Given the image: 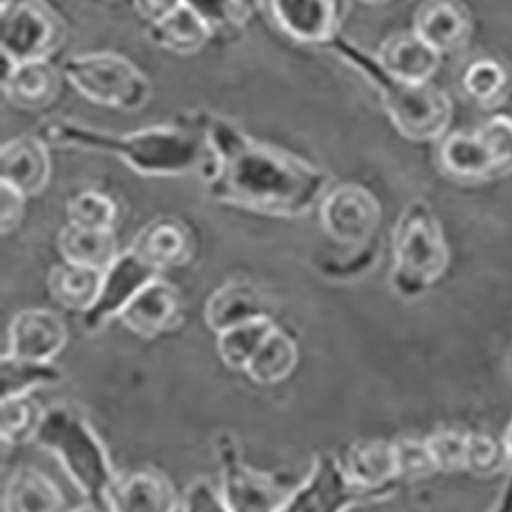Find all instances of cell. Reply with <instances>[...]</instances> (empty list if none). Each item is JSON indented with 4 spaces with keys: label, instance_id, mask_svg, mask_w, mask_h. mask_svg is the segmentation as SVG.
I'll use <instances>...</instances> for the list:
<instances>
[{
    "label": "cell",
    "instance_id": "6da1fadb",
    "mask_svg": "<svg viewBox=\"0 0 512 512\" xmlns=\"http://www.w3.org/2000/svg\"><path fill=\"white\" fill-rule=\"evenodd\" d=\"M195 121L213 152L205 175L213 201L269 218L300 220L330 191V175L302 156L254 140L220 115H201Z\"/></svg>",
    "mask_w": 512,
    "mask_h": 512
},
{
    "label": "cell",
    "instance_id": "7a4b0ae2",
    "mask_svg": "<svg viewBox=\"0 0 512 512\" xmlns=\"http://www.w3.org/2000/svg\"><path fill=\"white\" fill-rule=\"evenodd\" d=\"M35 136L50 148H78L115 156L142 177L203 175L205 168L213 164L207 134L195 119L191 123L152 125L136 132L115 134L54 115L35 127Z\"/></svg>",
    "mask_w": 512,
    "mask_h": 512
},
{
    "label": "cell",
    "instance_id": "3957f363",
    "mask_svg": "<svg viewBox=\"0 0 512 512\" xmlns=\"http://www.w3.org/2000/svg\"><path fill=\"white\" fill-rule=\"evenodd\" d=\"M322 50L353 66L379 95L381 107L396 130L410 142H435L447 136L453 103L435 84L404 82L383 70L377 56H369L357 44L338 35Z\"/></svg>",
    "mask_w": 512,
    "mask_h": 512
},
{
    "label": "cell",
    "instance_id": "277c9868",
    "mask_svg": "<svg viewBox=\"0 0 512 512\" xmlns=\"http://www.w3.org/2000/svg\"><path fill=\"white\" fill-rule=\"evenodd\" d=\"M35 443L58 459L87 502L109 506L119 476L103 439L78 410L68 404L46 408Z\"/></svg>",
    "mask_w": 512,
    "mask_h": 512
},
{
    "label": "cell",
    "instance_id": "5b68a950",
    "mask_svg": "<svg viewBox=\"0 0 512 512\" xmlns=\"http://www.w3.org/2000/svg\"><path fill=\"white\" fill-rule=\"evenodd\" d=\"M451 250L433 207L414 199L402 211L394 230V267L390 287L404 302L429 291L449 269Z\"/></svg>",
    "mask_w": 512,
    "mask_h": 512
},
{
    "label": "cell",
    "instance_id": "8992f818",
    "mask_svg": "<svg viewBox=\"0 0 512 512\" xmlns=\"http://www.w3.org/2000/svg\"><path fill=\"white\" fill-rule=\"evenodd\" d=\"M60 68L74 91L101 107L132 113L144 109L152 97L148 76L115 52L78 54L64 60Z\"/></svg>",
    "mask_w": 512,
    "mask_h": 512
},
{
    "label": "cell",
    "instance_id": "52a82bcc",
    "mask_svg": "<svg viewBox=\"0 0 512 512\" xmlns=\"http://www.w3.org/2000/svg\"><path fill=\"white\" fill-rule=\"evenodd\" d=\"M64 17L48 0H5L0 9V54L13 60H50L66 41Z\"/></svg>",
    "mask_w": 512,
    "mask_h": 512
},
{
    "label": "cell",
    "instance_id": "ba28073f",
    "mask_svg": "<svg viewBox=\"0 0 512 512\" xmlns=\"http://www.w3.org/2000/svg\"><path fill=\"white\" fill-rule=\"evenodd\" d=\"M381 496L357 486L334 453L314 457L304 482L293 486L279 512H349Z\"/></svg>",
    "mask_w": 512,
    "mask_h": 512
},
{
    "label": "cell",
    "instance_id": "9c48e42d",
    "mask_svg": "<svg viewBox=\"0 0 512 512\" xmlns=\"http://www.w3.org/2000/svg\"><path fill=\"white\" fill-rule=\"evenodd\" d=\"M220 459V490L232 512H279L289 492L281 480L248 465L238 443L230 435L218 441Z\"/></svg>",
    "mask_w": 512,
    "mask_h": 512
},
{
    "label": "cell",
    "instance_id": "30bf717a",
    "mask_svg": "<svg viewBox=\"0 0 512 512\" xmlns=\"http://www.w3.org/2000/svg\"><path fill=\"white\" fill-rule=\"evenodd\" d=\"M381 222V203L359 183H343L320 203V224L340 246H363L375 238Z\"/></svg>",
    "mask_w": 512,
    "mask_h": 512
},
{
    "label": "cell",
    "instance_id": "8fae6325",
    "mask_svg": "<svg viewBox=\"0 0 512 512\" xmlns=\"http://www.w3.org/2000/svg\"><path fill=\"white\" fill-rule=\"evenodd\" d=\"M158 277L160 271L148 265L132 248L121 252L115 263L103 273L97 302L87 314H82V328L89 334H95L111 320H119L123 310L136 300V295Z\"/></svg>",
    "mask_w": 512,
    "mask_h": 512
},
{
    "label": "cell",
    "instance_id": "7c38bea8",
    "mask_svg": "<svg viewBox=\"0 0 512 512\" xmlns=\"http://www.w3.org/2000/svg\"><path fill=\"white\" fill-rule=\"evenodd\" d=\"M273 23L297 44L324 48L340 35V0H265Z\"/></svg>",
    "mask_w": 512,
    "mask_h": 512
},
{
    "label": "cell",
    "instance_id": "4fadbf2b",
    "mask_svg": "<svg viewBox=\"0 0 512 512\" xmlns=\"http://www.w3.org/2000/svg\"><path fill=\"white\" fill-rule=\"evenodd\" d=\"M68 343L62 316L46 308H27L13 316L5 355L29 361H56Z\"/></svg>",
    "mask_w": 512,
    "mask_h": 512
},
{
    "label": "cell",
    "instance_id": "5bb4252c",
    "mask_svg": "<svg viewBox=\"0 0 512 512\" xmlns=\"http://www.w3.org/2000/svg\"><path fill=\"white\" fill-rule=\"evenodd\" d=\"M338 457L357 486L381 498L390 496L404 482L398 441H359Z\"/></svg>",
    "mask_w": 512,
    "mask_h": 512
},
{
    "label": "cell",
    "instance_id": "9a60e30c",
    "mask_svg": "<svg viewBox=\"0 0 512 512\" xmlns=\"http://www.w3.org/2000/svg\"><path fill=\"white\" fill-rule=\"evenodd\" d=\"M179 320L181 293L162 277L148 283L119 316V322L138 338H156L173 332Z\"/></svg>",
    "mask_w": 512,
    "mask_h": 512
},
{
    "label": "cell",
    "instance_id": "2e32d148",
    "mask_svg": "<svg viewBox=\"0 0 512 512\" xmlns=\"http://www.w3.org/2000/svg\"><path fill=\"white\" fill-rule=\"evenodd\" d=\"M50 146L35 134L19 136L0 148V183L33 197L44 191L52 177Z\"/></svg>",
    "mask_w": 512,
    "mask_h": 512
},
{
    "label": "cell",
    "instance_id": "e0dca14e",
    "mask_svg": "<svg viewBox=\"0 0 512 512\" xmlns=\"http://www.w3.org/2000/svg\"><path fill=\"white\" fill-rule=\"evenodd\" d=\"M181 500L173 480L158 469L142 467L119 476L109 506L113 512H179Z\"/></svg>",
    "mask_w": 512,
    "mask_h": 512
},
{
    "label": "cell",
    "instance_id": "ac0fdd59",
    "mask_svg": "<svg viewBox=\"0 0 512 512\" xmlns=\"http://www.w3.org/2000/svg\"><path fill=\"white\" fill-rule=\"evenodd\" d=\"M130 248L162 273L166 269L187 265L193 259L195 240L191 228L183 220L162 216L146 224L136 234Z\"/></svg>",
    "mask_w": 512,
    "mask_h": 512
},
{
    "label": "cell",
    "instance_id": "d6986e66",
    "mask_svg": "<svg viewBox=\"0 0 512 512\" xmlns=\"http://www.w3.org/2000/svg\"><path fill=\"white\" fill-rule=\"evenodd\" d=\"M412 31L439 54L457 52L472 37V17L459 0H422Z\"/></svg>",
    "mask_w": 512,
    "mask_h": 512
},
{
    "label": "cell",
    "instance_id": "ffe728a7",
    "mask_svg": "<svg viewBox=\"0 0 512 512\" xmlns=\"http://www.w3.org/2000/svg\"><path fill=\"white\" fill-rule=\"evenodd\" d=\"M261 318H271L267 295L248 281L224 283L207 297L203 308V320L216 336Z\"/></svg>",
    "mask_w": 512,
    "mask_h": 512
},
{
    "label": "cell",
    "instance_id": "44dd1931",
    "mask_svg": "<svg viewBox=\"0 0 512 512\" xmlns=\"http://www.w3.org/2000/svg\"><path fill=\"white\" fill-rule=\"evenodd\" d=\"M437 166L447 179L461 185L496 179L494 156L478 132L447 134L437 150Z\"/></svg>",
    "mask_w": 512,
    "mask_h": 512
},
{
    "label": "cell",
    "instance_id": "7402d4cb",
    "mask_svg": "<svg viewBox=\"0 0 512 512\" xmlns=\"http://www.w3.org/2000/svg\"><path fill=\"white\" fill-rule=\"evenodd\" d=\"M64 80L62 68L50 60H37L17 64L0 84H3V93L11 105L25 111H41L56 103Z\"/></svg>",
    "mask_w": 512,
    "mask_h": 512
},
{
    "label": "cell",
    "instance_id": "603a6c76",
    "mask_svg": "<svg viewBox=\"0 0 512 512\" xmlns=\"http://www.w3.org/2000/svg\"><path fill=\"white\" fill-rule=\"evenodd\" d=\"M377 60L394 78L424 84L437 74L441 54L426 46L414 31H400L379 46Z\"/></svg>",
    "mask_w": 512,
    "mask_h": 512
},
{
    "label": "cell",
    "instance_id": "cb8c5ba5",
    "mask_svg": "<svg viewBox=\"0 0 512 512\" xmlns=\"http://www.w3.org/2000/svg\"><path fill=\"white\" fill-rule=\"evenodd\" d=\"M3 512H70L60 486L33 465L11 474L3 492Z\"/></svg>",
    "mask_w": 512,
    "mask_h": 512
},
{
    "label": "cell",
    "instance_id": "d4e9b609",
    "mask_svg": "<svg viewBox=\"0 0 512 512\" xmlns=\"http://www.w3.org/2000/svg\"><path fill=\"white\" fill-rule=\"evenodd\" d=\"M211 37L209 27L187 5H181L177 11L148 27L150 44L177 56L201 52Z\"/></svg>",
    "mask_w": 512,
    "mask_h": 512
},
{
    "label": "cell",
    "instance_id": "484cf974",
    "mask_svg": "<svg viewBox=\"0 0 512 512\" xmlns=\"http://www.w3.org/2000/svg\"><path fill=\"white\" fill-rule=\"evenodd\" d=\"M58 250L64 263L97 269L103 273L121 254L113 230H84L70 224L58 236Z\"/></svg>",
    "mask_w": 512,
    "mask_h": 512
},
{
    "label": "cell",
    "instance_id": "4316f807",
    "mask_svg": "<svg viewBox=\"0 0 512 512\" xmlns=\"http://www.w3.org/2000/svg\"><path fill=\"white\" fill-rule=\"evenodd\" d=\"M103 271L70 263L56 265L48 275V289L54 302L70 312L87 314L97 302Z\"/></svg>",
    "mask_w": 512,
    "mask_h": 512
},
{
    "label": "cell",
    "instance_id": "83f0119b",
    "mask_svg": "<svg viewBox=\"0 0 512 512\" xmlns=\"http://www.w3.org/2000/svg\"><path fill=\"white\" fill-rule=\"evenodd\" d=\"M297 361H300V349H297L295 338L287 330L277 326L265 340L261 351L254 355L244 373L256 386L271 388L291 377Z\"/></svg>",
    "mask_w": 512,
    "mask_h": 512
},
{
    "label": "cell",
    "instance_id": "f1b7e54d",
    "mask_svg": "<svg viewBox=\"0 0 512 512\" xmlns=\"http://www.w3.org/2000/svg\"><path fill=\"white\" fill-rule=\"evenodd\" d=\"M64 373L54 361H29L3 353L0 359V402L25 398L37 390L58 386Z\"/></svg>",
    "mask_w": 512,
    "mask_h": 512
},
{
    "label": "cell",
    "instance_id": "f546056e",
    "mask_svg": "<svg viewBox=\"0 0 512 512\" xmlns=\"http://www.w3.org/2000/svg\"><path fill=\"white\" fill-rule=\"evenodd\" d=\"M275 328L273 318H261L218 334L216 351L220 361L232 371H246Z\"/></svg>",
    "mask_w": 512,
    "mask_h": 512
},
{
    "label": "cell",
    "instance_id": "4dcf8cb0",
    "mask_svg": "<svg viewBox=\"0 0 512 512\" xmlns=\"http://www.w3.org/2000/svg\"><path fill=\"white\" fill-rule=\"evenodd\" d=\"M510 84L512 78L508 68L494 58L476 60L463 74V89L467 97L482 109L500 107L510 95Z\"/></svg>",
    "mask_w": 512,
    "mask_h": 512
},
{
    "label": "cell",
    "instance_id": "1f68e13d",
    "mask_svg": "<svg viewBox=\"0 0 512 512\" xmlns=\"http://www.w3.org/2000/svg\"><path fill=\"white\" fill-rule=\"evenodd\" d=\"M379 256H381L379 242L373 238L363 246L349 248L345 254L324 256V259L318 261L316 269L330 283L349 285L369 275L377 267Z\"/></svg>",
    "mask_w": 512,
    "mask_h": 512
},
{
    "label": "cell",
    "instance_id": "d6a6232c",
    "mask_svg": "<svg viewBox=\"0 0 512 512\" xmlns=\"http://www.w3.org/2000/svg\"><path fill=\"white\" fill-rule=\"evenodd\" d=\"M46 408L31 396L0 402V439L5 445H23L35 441Z\"/></svg>",
    "mask_w": 512,
    "mask_h": 512
},
{
    "label": "cell",
    "instance_id": "836d02e7",
    "mask_svg": "<svg viewBox=\"0 0 512 512\" xmlns=\"http://www.w3.org/2000/svg\"><path fill=\"white\" fill-rule=\"evenodd\" d=\"M199 15L211 35H236L244 29L254 3L252 0H185Z\"/></svg>",
    "mask_w": 512,
    "mask_h": 512
},
{
    "label": "cell",
    "instance_id": "e575fe53",
    "mask_svg": "<svg viewBox=\"0 0 512 512\" xmlns=\"http://www.w3.org/2000/svg\"><path fill=\"white\" fill-rule=\"evenodd\" d=\"M68 224L84 230H113L117 205L99 191H82L68 201Z\"/></svg>",
    "mask_w": 512,
    "mask_h": 512
},
{
    "label": "cell",
    "instance_id": "d590c367",
    "mask_svg": "<svg viewBox=\"0 0 512 512\" xmlns=\"http://www.w3.org/2000/svg\"><path fill=\"white\" fill-rule=\"evenodd\" d=\"M478 134L494 156L496 179L512 175V117L494 115L480 127Z\"/></svg>",
    "mask_w": 512,
    "mask_h": 512
},
{
    "label": "cell",
    "instance_id": "8d00e7d4",
    "mask_svg": "<svg viewBox=\"0 0 512 512\" xmlns=\"http://www.w3.org/2000/svg\"><path fill=\"white\" fill-rule=\"evenodd\" d=\"M181 512H232L222 496L220 486L207 478H197L183 494Z\"/></svg>",
    "mask_w": 512,
    "mask_h": 512
},
{
    "label": "cell",
    "instance_id": "74e56055",
    "mask_svg": "<svg viewBox=\"0 0 512 512\" xmlns=\"http://www.w3.org/2000/svg\"><path fill=\"white\" fill-rule=\"evenodd\" d=\"M27 199L29 197L13 189L11 185L0 183V232H3V236L13 234L21 226L25 218Z\"/></svg>",
    "mask_w": 512,
    "mask_h": 512
},
{
    "label": "cell",
    "instance_id": "f35d334b",
    "mask_svg": "<svg viewBox=\"0 0 512 512\" xmlns=\"http://www.w3.org/2000/svg\"><path fill=\"white\" fill-rule=\"evenodd\" d=\"M181 5H185V0H134L138 15L144 17L150 25L177 11Z\"/></svg>",
    "mask_w": 512,
    "mask_h": 512
},
{
    "label": "cell",
    "instance_id": "ab89813d",
    "mask_svg": "<svg viewBox=\"0 0 512 512\" xmlns=\"http://www.w3.org/2000/svg\"><path fill=\"white\" fill-rule=\"evenodd\" d=\"M504 453H506V467H508V482H506L502 500L498 502V506L492 512H512V426H510L506 443H504Z\"/></svg>",
    "mask_w": 512,
    "mask_h": 512
},
{
    "label": "cell",
    "instance_id": "60d3db41",
    "mask_svg": "<svg viewBox=\"0 0 512 512\" xmlns=\"http://www.w3.org/2000/svg\"><path fill=\"white\" fill-rule=\"evenodd\" d=\"M70 512H113L111 506H101V504H93V502H84L78 508H72Z\"/></svg>",
    "mask_w": 512,
    "mask_h": 512
},
{
    "label": "cell",
    "instance_id": "b9f144b4",
    "mask_svg": "<svg viewBox=\"0 0 512 512\" xmlns=\"http://www.w3.org/2000/svg\"><path fill=\"white\" fill-rule=\"evenodd\" d=\"M359 3L369 5V7H381V5H388V3H392V0H359Z\"/></svg>",
    "mask_w": 512,
    "mask_h": 512
},
{
    "label": "cell",
    "instance_id": "7bdbcfd3",
    "mask_svg": "<svg viewBox=\"0 0 512 512\" xmlns=\"http://www.w3.org/2000/svg\"><path fill=\"white\" fill-rule=\"evenodd\" d=\"M252 3H254V5H261V0H252Z\"/></svg>",
    "mask_w": 512,
    "mask_h": 512
}]
</instances>
